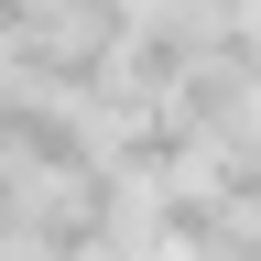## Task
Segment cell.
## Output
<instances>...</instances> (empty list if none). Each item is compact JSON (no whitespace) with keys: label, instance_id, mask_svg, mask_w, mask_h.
I'll return each mask as SVG.
<instances>
[{"label":"cell","instance_id":"obj_1","mask_svg":"<svg viewBox=\"0 0 261 261\" xmlns=\"http://www.w3.org/2000/svg\"><path fill=\"white\" fill-rule=\"evenodd\" d=\"M0 152H11L33 185H87V174H109V142L87 130V109L33 98V87H11V98H0Z\"/></svg>","mask_w":261,"mask_h":261},{"label":"cell","instance_id":"obj_2","mask_svg":"<svg viewBox=\"0 0 261 261\" xmlns=\"http://www.w3.org/2000/svg\"><path fill=\"white\" fill-rule=\"evenodd\" d=\"M109 163L142 196H163V185H196V174H207V142H196L185 109H120L109 120Z\"/></svg>","mask_w":261,"mask_h":261},{"label":"cell","instance_id":"obj_3","mask_svg":"<svg viewBox=\"0 0 261 261\" xmlns=\"http://www.w3.org/2000/svg\"><path fill=\"white\" fill-rule=\"evenodd\" d=\"M207 196H218L240 228H261V130H250V142H228V152H207Z\"/></svg>","mask_w":261,"mask_h":261},{"label":"cell","instance_id":"obj_4","mask_svg":"<svg viewBox=\"0 0 261 261\" xmlns=\"http://www.w3.org/2000/svg\"><path fill=\"white\" fill-rule=\"evenodd\" d=\"M33 33H55V0H0V55L33 44Z\"/></svg>","mask_w":261,"mask_h":261},{"label":"cell","instance_id":"obj_5","mask_svg":"<svg viewBox=\"0 0 261 261\" xmlns=\"http://www.w3.org/2000/svg\"><path fill=\"white\" fill-rule=\"evenodd\" d=\"M0 261H22V250H0Z\"/></svg>","mask_w":261,"mask_h":261}]
</instances>
